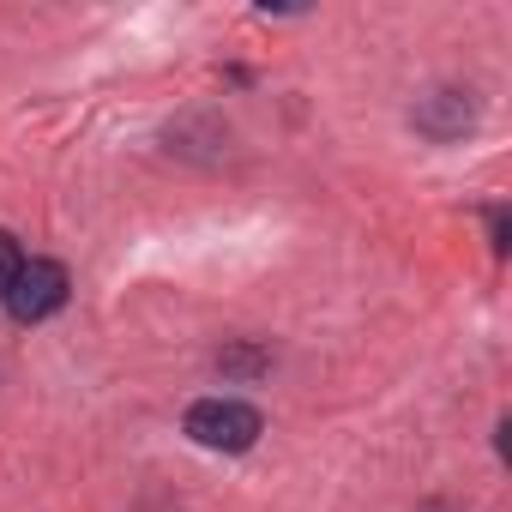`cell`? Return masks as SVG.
<instances>
[{
    "label": "cell",
    "mask_w": 512,
    "mask_h": 512,
    "mask_svg": "<svg viewBox=\"0 0 512 512\" xmlns=\"http://www.w3.org/2000/svg\"><path fill=\"white\" fill-rule=\"evenodd\" d=\"M260 428H266L260 410L241 404V398H199L187 410V434L199 446H211V452H247L253 440H260Z\"/></svg>",
    "instance_id": "6da1fadb"
},
{
    "label": "cell",
    "mask_w": 512,
    "mask_h": 512,
    "mask_svg": "<svg viewBox=\"0 0 512 512\" xmlns=\"http://www.w3.org/2000/svg\"><path fill=\"white\" fill-rule=\"evenodd\" d=\"M61 302H67V266H61V260H25V272H19L13 290H7V314H13L19 326H37V320H49Z\"/></svg>",
    "instance_id": "7a4b0ae2"
},
{
    "label": "cell",
    "mask_w": 512,
    "mask_h": 512,
    "mask_svg": "<svg viewBox=\"0 0 512 512\" xmlns=\"http://www.w3.org/2000/svg\"><path fill=\"white\" fill-rule=\"evenodd\" d=\"M428 139H458L470 121H476V109H470V97L464 91H428L422 103H416V115H410Z\"/></svg>",
    "instance_id": "3957f363"
},
{
    "label": "cell",
    "mask_w": 512,
    "mask_h": 512,
    "mask_svg": "<svg viewBox=\"0 0 512 512\" xmlns=\"http://www.w3.org/2000/svg\"><path fill=\"white\" fill-rule=\"evenodd\" d=\"M19 272H25V247H19V235L0 229V302H7V290H13Z\"/></svg>",
    "instance_id": "277c9868"
},
{
    "label": "cell",
    "mask_w": 512,
    "mask_h": 512,
    "mask_svg": "<svg viewBox=\"0 0 512 512\" xmlns=\"http://www.w3.org/2000/svg\"><path fill=\"white\" fill-rule=\"evenodd\" d=\"M223 368H229V374H260V368H266V356H260V350H229V356H223Z\"/></svg>",
    "instance_id": "5b68a950"
},
{
    "label": "cell",
    "mask_w": 512,
    "mask_h": 512,
    "mask_svg": "<svg viewBox=\"0 0 512 512\" xmlns=\"http://www.w3.org/2000/svg\"><path fill=\"white\" fill-rule=\"evenodd\" d=\"M422 512H434V506H422Z\"/></svg>",
    "instance_id": "8992f818"
}]
</instances>
